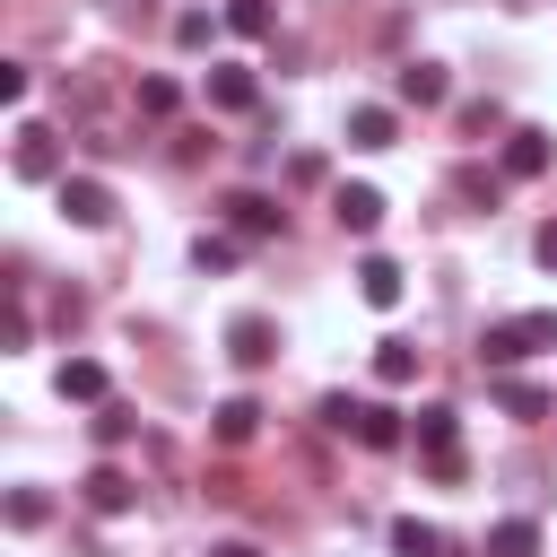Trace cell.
Instances as JSON below:
<instances>
[{"mask_svg": "<svg viewBox=\"0 0 557 557\" xmlns=\"http://www.w3.org/2000/svg\"><path fill=\"white\" fill-rule=\"evenodd\" d=\"M540 348H557V305H540V313H513V322H487L479 331V366H522V357H540Z\"/></svg>", "mask_w": 557, "mask_h": 557, "instance_id": "1", "label": "cell"}, {"mask_svg": "<svg viewBox=\"0 0 557 557\" xmlns=\"http://www.w3.org/2000/svg\"><path fill=\"white\" fill-rule=\"evenodd\" d=\"M322 426L357 435L366 453H392V444H400V409H383V400H348V392H331V400H322Z\"/></svg>", "mask_w": 557, "mask_h": 557, "instance_id": "2", "label": "cell"}, {"mask_svg": "<svg viewBox=\"0 0 557 557\" xmlns=\"http://www.w3.org/2000/svg\"><path fill=\"white\" fill-rule=\"evenodd\" d=\"M61 218L70 226H113V191L96 174H61Z\"/></svg>", "mask_w": 557, "mask_h": 557, "instance_id": "3", "label": "cell"}, {"mask_svg": "<svg viewBox=\"0 0 557 557\" xmlns=\"http://www.w3.org/2000/svg\"><path fill=\"white\" fill-rule=\"evenodd\" d=\"M226 357H235L244 374H261V366L278 357V331H270L261 313H235V322H226Z\"/></svg>", "mask_w": 557, "mask_h": 557, "instance_id": "4", "label": "cell"}, {"mask_svg": "<svg viewBox=\"0 0 557 557\" xmlns=\"http://www.w3.org/2000/svg\"><path fill=\"white\" fill-rule=\"evenodd\" d=\"M17 183H61V148H52V131H35V122H17Z\"/></svg>", "mask_w": 557, "mask_h": 557, "instance_id": "5", "label": "cell"}, {"mask_svg": "<svg viewBox=\"0 0 557 557\" xmlns=\"http://www.w3.org/2000/svg\"><path fill=\"white\" fill-rule=\"evenodd\" d=\"M226 218H235V235H244V244H261V235H278V226H287V209H278L270 191H226Z\"/></svg>", "mask_w": 557, "mask_h": 557, "instance_id": "6", "label": "cell"}, {"mask_svg": "<svg viewBox=\"0 0 557 557\" xmlns=\"http://www.w3.org/2000/svg\"><path fill=\"white\" fill-rule=\"evenodd\" d=\"M331 218H339L348 235H374V226H383V191H374V183H339V191H331Z\"/></svg>", "mask_w": 557, "mask_h": 557, "instance_id": "7", "label": "cell"}, {"mask_svg": "<svg viewBox=\"0 0 557 557\" xmlns=\"http://www.w3.org/2000/svg\"><path fill=\"white\" fill-rule=\"evenodd\" d=\"M400 287H409V278H400V261H383V252H366V261H357V296H366L374 313H392V305H400Z\"/></svg>", "mask_w": 557, "mask_h": 557, "instance_id": "8", "label": "cell"}, {"mask_svg": "<svg viewBox=\"0 0 557 557\" xmlns=\"http://www.w3.org/2000/svg\"><path fill=\"white\" fill-rule=\"evenodd\" d=\"M418 453L426 461H461V418L435 400V409H418Z\"/></svg>", "mask_w": 557, "mask_h": 557, "instance_id": "9", "label": "cell"}, {"mask_svg": "<svg viewBox=\"0 0 557 557\" xmlns=\"http://www.w3.org/2000/svg\"><path fill=\"white\" fill-rule=\"evenodd\" d=\"M78 496H87V513H131V505H139V487H131V479H122V470H113V461H96V470H87V487H78Z\"/></svg>", "mask_w": 557, "mask_h": 557, "instance_id": "10", "label": "cell"}, {"mask_svg": "<svg viewBox=\"0 0 557 557\" xmlns=\"http://www.w3.org/2000/svg\"><path fill=\"white\" fill-rule=\"evenodd\" d=\"M252 96H261V78H252L244 61H218V70H209V104H226V113H252Z\"/></svg>", "mask_w": 557, "mask_h": 557, "instance_id": "11", "label": "cell"}, {"mask_svg": "<svg viewBox=\"0 0 557 557\" xmlns=\"http://www.w3.org/2000/svg\"><path fill=\"white\" fill-rule=\"evenodd\" d=\"M548 157H557V148H548V131H513V139H505V174H513V183H540V174H548Z\"/></svg>", "mask_w": 557, "mask_h": 557, "instance_id": "12", "label": "cell"}, {"mask_svg": "<svg viewBox=\"0 0 557 557\" xmlns=\"http://www.w3.org/2000/svg\"><path fill=\"white\" fill-rule=\"evenodd\" d=\"M209 435H218V444H252V435H261V400H244V392L218 400V409H209Z\"/></svg>", "mask_w": 557, "mask_h": 557, "instance_id": "13", "label": "cell"}, {"mask_svg": "<svg viewBox=\"0 0 557 557\" xmlns=\"http://www.w3.org/2000/svg\"><path fill=\"white\" fill-rule=\"evenodd\" d=\"M392 87H400V104H444V96H453V78H444V61H409V70L392 78Z\"/></svg>", "mask_w": 557, "mask_h": 557, "instance_id": "14", "label": "cell"}, {"mask_svg": "<svg viewBox=\"0 0 557 557\" xmlns=\"http://www.w3.org/2000/svg\"><path fill=\"white\" fill-rule=\"evenodd\" d=\"M392 557H453V540H444L435 522H418V513H400V522H392Z\"/></svg>", "mask_w": 557, "mask_h": 557, "instance_id": "15", "label": "cell"}, {"mask_svg": "<svg viewBox=\"0 0 557 557\" xmlns=\"http://www.w3.org/2000/svg\"><path fill=\"white\" fill-rule=\"evenodd\" d=\"M348 148H392V104H357L348 113Z\"/></svg>", "mask_w": 557, "mask_h": 557, "instance_id": "16", "label": "cell"}, {"mask_svg": "<svg viewBox=\"0 0 557 557\" xmlns=\"http://www.w3.org/2000/svg\"><path fill=\"white\" fill-rule=\"evenodd\" d=\"M374 383H392V392L418 383V348H409V339H383V348H374Z\"/></svg>", "mask_w": 557, "mask_h": 557, "instance_id": "17", "label": "cell"}, {"mask_svg": "<svg viewBox=\"0 0 557 557\" xmlns=\"http://www.w3.org/2000/svg\"><path fill=\"white\" fill-rule=\"evenodd\" d=\"M61 400H104V366L96 357H61Z\"/></svg>", "mask_w": 557, "mask_h": 557, "instance_id": "18", "label": "cell"}, {"mask_svg": "<svg viewBox=\"0 0 557 557\" xmlns=\"http://www.w3.org/2000/svg\"><path fill=\"white\" fill-rule=\"evenodd\" d=\"M496 409H513V418H548V392L522 383V374H496Z\"/></svg>", "mask_w": 557, "mask_h": 557, "instance_id": "19", "label": "cell"}, {"mask_svg": "<svg viewBox=\"0 0 557 557\" xmlns=\"http://www.w3.org/2000/svg\"><path fill=\"white\" fill-rule=\"evenodd\" d=\"M487 557H540V522H522V513L496 522V531H487Z\"/></svg>", "mask_w": 557, "mask_h": 557, "instance_id": "20", "label": "cell"}, {"mask_svg": "<svg viewBox=\"0 0 557 557\" xmlns=\"http://www.w3.org/2000/svg\"><path fill=\"white\" fill-rule=\"evenodd\" d=\"M9 522H17V531H44V522H52V496H44V487H9Z\"/></svg>", "mask_w": 557, "mask_h": 557, "instance_id": "21", "label": "cell"}, {"mask_svg": "<svg viewBox=\"0 0 557 557\" xmlns=\"http://www.w3.org/2000/svg\"><path fill=\"white\" fill-rule=\"evenodd\" d=\"M131 426H139V418H131L122 400H96V444H104V453H113V444H122Z\"/></svg>", "mask_w": 557, "mask_h": 557, "instance_id": "22", "label": "cell"}, {"mask_svg": "<svg viewBox=\"0 0 557 557\" xmlns=\"http://www.w3.org/2000/svg\"><path fill=\"white\" fill-rule=\"evenodd\" d=\"M226 26L235 35H270V0H226Z\"/></svg>", "mask_w": 557, "mask_h": 557, "instance_id": "23", "label": "cell"}, {"mask_svg": "<svg viewBox=\"0 0 557 557\" xmlns=\"http://www.w3.org/2000/svg\"><path fill=\"white\" fill-rule=\"evenodd\" d=\"M209 35H218V26H209V9H183V17H174V44H183V52H200Z\"/></svg>", "mask_w": 557, "mask_h": 557, "instance_id": "24", "label": "cell"}, {"mask_svg": "<svg viewBox=\"0 0 557 557\" xmlns=\"http://www.w3.org/2000/svg\"><path fill=\"white\" fill-rule=\"evenodd\" d=\"M174 104H183L174 78H139V113H174Z\"/></svg>", "mask_w": 557, "mask_h": 557, "instance_id": "25", "label": "cell"}, {"mask_svg": "<svg viewBox=\"0 0 557 557\" xmlns=\"http://www.w3.org/2000/svg\"><path fill=\"white\" fill-rule=\"evenodd\" d=\"M191 261H200V270H235V244H226V235H200Z\"/></svg>", "mask_w": 557, "mask_h": 557, "instance_id": "26", "label": "cell"}, {"mask_svg": "<svg viewBox=\"0 0 557 557\" xmlns=\"http://www.w3.org/2000/svg\"><path fill=\"white\" fill-rule=\"evenodd\" d=\"M26 96H35V78H26L17 61H0V104H26Z\"/></svg>", "mask_w": 557, "mask_h": 557, "instance_id": "27", "label": "cell"}, {"mask_svg": "<svg viewBox=\"0 0 557 557\" xmlns=\"http://www.w3.org/2000/svg\"><path fill=\"white\" fill-rule=\"evenodd\" d=\"M531 252H540V270H557V218H548V226L531 235Z\"/></svg>", "mask_w": 557, "mask_h": 557, "instance_id": "28", "label": "cell"}, {"mask_svg": "<svg viewBox=\"0 0 557 557\" xmlns=\"http://www.w3.org/2000/svg\"><path fill=\"white\" fill-rule=\"evenodd\" d=\"M209 557H261V548H252V540H218Z\"/></svg>", "mask_w": 557, "mask_h": 557, "instance_id": "29", "label": "cell"}]
</instances>
